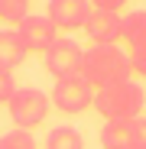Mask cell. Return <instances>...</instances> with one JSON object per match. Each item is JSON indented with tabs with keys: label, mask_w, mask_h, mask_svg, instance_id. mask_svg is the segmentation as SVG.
Wrapping results in <instances>:
<instances>
[{
	"label": "cell",
	"mask_w": 146,
	"mask_h": 149,
	"mask_svg": "<svg viewBox=\"0 0 146 149\" xmlns=\"http://www.w3.org/2000/svg\"><path fill=\"white\" fill-rule=\"evenodd\" d=\"M143 104H146L143 88L133 84V81L94 91V110L101 113L104 120H136L140 110H143Z\"/></svg>",
	"instance_id": "7a4b0ae2"
},
{
	"label": "cell",
	"mask_w": 146,
	"mask_h": 149,
	"mask_svg": "<svg viewBox=\"0 0 146 149\" xmlns=\"http://www.w3.org/2000/svg\"><path fill=\"white\" fill-rule=\"evenodd\" d=\"M91 0H49L45 16L55 23V29L71 33V29H85V23L91 16Z\"/></svg>",
	"instance_id": "52a82bcc"
},
{
	"label": "cell",
	"mask_w": 146,
	"mask_h": 149,
	"mask_svg": "<svg viewBox=\"0 0 146 149\" xmlns=\"http://www.w3.org/2000/svg\"><path fill=\"white\" fill-rule=\"evenodd\" d=\"M133 74V65H130V55L117 45H91L85 49V58H81V78L94 88H110V84H124L130 81Z\"/></svg>",
	"instance_id": "6da1fadb"
},
{
	"label": "cell",
	"mask_w": 146,
	"mask_h": 149,
	"mask_svg": "<svg viewBox=\"0 0 146 149\" xmlns=\"http://www.w3.org/2000/svg\"><path fill=\"white\" fill-rule=\"evenodd\" d=\"M23 58H26V45H23L16 29H0V68L13 71Z\"/></svg>",
	"instance_id": "30bf717a"
},
{
	"label": "cell",
	"mask_w": 146,
	"mask_h": 149,
	"mask_svg": "<svg viewBox=\"0 0 146 149\" xmlns=\"http://www.w3.org/2000/svg\"><path fill=\"white\" fill-rule=\"evenodd\" d=\"M133 149H146V117L133 120Z\"/></svg>",
	"instance_id": "e0dca14e"
},
{
	"label": "cell",
	"mask_w": 146,
	"mask_h": 149,
	"mask_svg": "<svg viewBox=\"0 0 146 149\" xmlns=\"http://www.w3.org/2000/svg\"><path fill=\"white\" fill-rule=\"evenodd\" d=\"M52 107H59L62 113H85L94 104V88L81 78V74H71V78H59L52 94H49Z\"/></svg>",
	"instance_id": "277c9868"
},
{
	"label": "cell",
	"mask_w": 146,
	"mask_h": 149,
	"mask_svg": "<svg viewBox=\"0 0 146 149\" xmlns=\"http://www.w3.org/2000/svg\"><path fill=\"white\" fill-rule=\"evenodd\" d=\"M13 94H16V81H13V74L0 68V104H7Z\"/></svg>",
	"instance_id": "9a60e30c"
},
{
	"label": "cell",
	"mask_w": 146,
	"mask_h": 149,
	"mask_svg": "<svg viewBox=\"0 0 146 149\" xmlns=\"http://www.w3.org/2000/svg\"><path fill=\"white\" fill-rule=\"evenodd\" d=\"M130 65H133V71H136V74H143V78H146V45L130 49Z\"/></svg>",
	"instance_id": "2e32d148"
},
{
	"label": "cell",
	"mask_w": 146,
	"mask_h": 149,
	"mask_svg": "<svg viewBox=\"0 0 146 149\" xmlns=\"http://www.w3.org/2000/svg\"><path fill=\"white\" fill-rule=\"evenodd\" d=\"M29 16V0H0V19L3 23H20Z\"/></svg>",
	"instance_id": "4fadbf2b"
},
{
	"label": "cell",
	"mask_w": 146,
	"mask_h": 149,
	"mask_svg": "<svg viewBox=\"0 0 146 149\" xmlns=\"http://www.w3.org/2000/svg\"><path fill=\"white\" fill-rule=\"evenodd\" d=\"M0 149H36V139L29 136V130H10L0 136Z\"/></svg>",
	"instance_id": "5bb4252c"
},
{
	"label": "cell",
	"mask_w": 146,
	"mask_h": 149,
	"mask_svg": "<svg viewBox=\"0 0 146 149\" xmlns=\"http://www.w3.org/2000/svg\"><path fill=\"white\" fill-rule=\"evenodd\" d=\"M49 107V94L39 91V88H16V94L7 101V110H10V120L16 123V130H33L45 120Z\"/></svg>",
	"instance_id": "3957f363"
},
{
	"label": "cell",
	"mask_w": 146,
	"mask_h": 149,
	"mask_svg": "<svg viewBox=\"0 0 146 149\" xmlns=\"http://www.w3.org/2000/svg\"><path fill=\"white\" fill-rule=\"evenodd\" d=\"M85 33L94 45H114L120 42V33H124V16L117 10H91L88 23H85Z\"/></svg>",
	"instance_id": "ba28073f"
},
{
	"label": "cell",
	"mask_w": 146,
	"mask_h": 149,
	"mask_svg": "<svg viewBox=\"0 0 146 149\" xmlns=\"http://www.w3.org/2000/svg\"><path fill=\"white\" fill-rule=\"evenodd\" d=\"M16 33H20L23 45H26V52H39V55H45V49L59 39L55 23L49 16H42V13H29L26 19H20L16 23Z\"/></svg>",
	"instance_id": "8992f818"
},
{
	"label": "cell",
	"mask_w": 146,
	"mask_h": 149,
	"mask_svg": "<svg viewBox=\"0 0 146 149\" xmlns=\"http://www.w3.org/2000/svg\"><path fill=\"white\" fill-rule=\"evenodd\" d=\"M124 3L127 0H91V7H97V10H117V13H120Z\"/></svg>",
	"instance_id": "ac0fdd59"
},
{
	"label": "cell",
	"mask_w": 146,
	"mask_h": 149,
	"mask_svg": "<svg viewBox=\"0 0 146 149\" xmlns=\"http://www.w3.org/2000/svg\"><path fill=\"white\" fill-rule=\"evenodd\" d=\"M81 58H85V49L78 42H71L68 36H59L52 45L45 49V71L52 74V78H71V74H81Z\"/></svg>",
	"instance_id": "5b68a950"
},
{
	"label": "cell",
	"mask_w": 146,
	"mask_h": 149,
	"mask_svg": "<svg viewBox=\"0 0 146 149\" xmlns=\"http://www.w3.org/2000/svg\"><path fill=\"white\" fill-rule=\"evenodd\" d=\"M104 149H133V120H107L101 127Z\"/></svg>",
	"instance_id": "9c48e42d"
},
{
	"label": "cell",
	"mask_w": 146,
	"mask_h": 149,
	"mask_svg": "<svg viewBox=\"0 0 146 149\" xmlns=\"http://www.w3.org/2000/svg\"><path fill=\"white\" fill-rule=\"evenodd\" d=\"M120 39L130 49L146 45V10H133V13L124 16V33H120Z\"/></svg>",
	"instance_id": "8fae6325"
},
{
	"label": "cell",
	"mask_w": 146,
	"mask_h": 149,
	"mask_svg": "<svg viewBox=\"0 0 146 149\" xmlns=\"http://www.w3.org/2000/svg\"><path fill=\"white\" fill-rule=\"evenodd\" d=\"M45 149H85V139L75 127H55L45 136Z\"/></svg>",
	"instance_id": "7c38bea8"
}]
</instances>
